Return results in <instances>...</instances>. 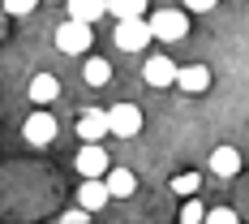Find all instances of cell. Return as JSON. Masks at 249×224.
I'll use <instances>...</instances> for the list:
<instances>
[{
	"instance_id": "30bf717a",
	"label": "cell",
	"mask_w": 249,
	"mask_h": 224,
	"mask_svg": "<svg viewBox=\"0 0 249 224\" xmlns=\"http://www.w3.org/2000/svg\"><path fill=\"white\" fill-rule=\"evenodd\" d=\"M103 203H107L103 181L99 177H82V185H77V207H82V211H99Z\"/></svg>"
},
{
	"instance_id": "277c9868",
	"label": "cell",
	"mask_w": 249,
	"mask_h": 224,
	"mask_svg": "<svg viewBox=\"0 0 249 224\" xmlns=\"http://www.w3.org/2000/svg\"><path fill=\"white\" fill-rule=\"evenodd\" d=\"M90 43H95V35H90L86 22H65L60 30H56V48L65 52V56H82Z\"/></svg>"
},
{
	"instance_id": "d6986e66",
	"label": "cell",
	"mask_w": 249,
	"mask_h": 224,
	"mask_svg": "<svg viewBox=\"0 0 249 224\" xmlns=\"http://www.w3.org/2000/svg\"><path fill=\"white\" fill-rule=\"evenodd\" d=\"M0 4H4V13H13V18H26V13L39 9V0H0Z\"/></svg>"
},
{
	"instance_id": "9a60e30c",
	"label": "cell",
	"mask_w": 249,
	"mask_h": 224,
	"mask_svg": "<svg viewBox=\"0 0 249 224\" xmlns=\"http://www.w3.org/2000/svg\"><path fill=\"white\" fill-rule=\"evenodd\" d=\"M82 78H86V86H107V78H112V65H107L103 56H90V61L82 65Z\"/></svg>"
},
{
	"instance_id": "ac0fdd59",
	"label": "cell",
	"mask_w": 249,
	"mask_h": 224,
	"mask_svg": "<svg viewBox=\"0 0 249 224\" xmlns=\"http://www.w3.org/2000/svg\"><path fill=\"white\" fill-rule=\"evenodd\" d=\"M202 224H241V220H236V211H232V207H215V211H206V216H202Z\"/></svg>"
},
{
	"instance_id": "52a82bcc",
	"label": "cell",
	"mask_w": 249,
	"mask_h": 224,
	"mask_svg": "<svg viewBox=\"0 0 249 224\" xmlns=\"http://www.w3.org/2000/svg\"><path fill=\"white\" fill-rule=\"evenodd\" d=\"M22 134H26L30 147H48L52 138H56V117H52V112H30Z\"/></svg>"
},
{
	"instance_id": "9c48e42d",
	"label": "cell",
	"mask_w": 249,
	"mask_h": 224,
	"mask_svg": "<svg viewBox=\"0 0 249 224\" xmlns=\"http://www.w3.org/2000/svg\"><path fill=\"white\" fill-rule=\"evenodd\" d=\"M77 173L82 177H103L107 173V151L99 143H82V151H77Z\"/></svg>"
},
{
	"instance_id": "3957f363",
	"label": "cell",
	"mask_w": 249,
	"mask_h": 224,
	"mask_svg": "<svg viewBox=\"0 0 249 224\" xmlns=\"http://www.w3.org/2000/svg\"><path fill=\"white\" fill-rule=\"evenodd\" d=\"M138 129H142V108H138V103H116V108H107V134L133 138Z\"/></svg>"
},
{
	"instance_id": "7a4b0ae2",
	"label": "cell",
	"mask_w": 249,
	"mask_h": 224,
	"mask_svg": "<svg viewBox=\"0 0 249 224\" xmlns=\"http://www.w3.org/2000/svg\"><path fill=\"white\" fill-rule=\"evenodd\" d=\"M112 43L121 52H142L150 43V26L146 18H133V22H116V30H112Z\"/></svg>"
},
{
	"instance_id": "8992f818",
	"label": "cell",
	"mask_w": 249,
	"mask_h": 224,
	"mask_svg": "<svg viewBox=\"0 0 249 224\" xmlns=\"http://www.w3.org/2000/svg\"><path fill=\"white\" fill-rule=\"evenodd\" d=\"M142 82L155 86V91L172 86V82H176V61H172V56H150L146 65H142Z\"/></svg>"
},
{
	"instance_id": "6da1fadb",
	"label": "cell",
	"mask_w": 249,
	"mask_h": 224,
	"mask_svg": "<svg viewBox=\"0 0 249 224\" xmlns=\"http://www.w3.org/2000/svg\"><path fill=\"white\" fill-rule=\"evenodd\" d=\"M150 39H159V43H180L185 35H189V13L185 9H159V13H150Z\"/></svg>"
},
{
	"instance_id": "7c38bea8",
	"label": "cell",
	"mask_w": 249,
	"mask_h": 224,
	"mask_svg": "<svg viewBox=\"0 0 249 224\" xmlns=\"http://www.w3.org/2000/svg\"><path fill=\"white\" fill-rule=\"evenodd\" d=\"M211 173L215 177H236L241 173V151L236 147H215L211 151Z\"/></svg>"
},
{
	"instance_id": "e0dca14e",
	"label": "cell",
	"mask_w": 249,
	"mask_h": 224,
	"mask_svg": "<svg viewBox=\"0 0 249 224\" xmlns=\"http://www.w3.org/2000/svg\"><path fill=\"white\" fill-rule=\"evenodd\" d=\"M172 190L180 194V199H194V194L202 190V177L198 173H176L172 177Z\"/></svg>"
},
{
	"instance_id": "ffe728a7",
	"label": "cell",
	"mask_w": 249,
	"mask_h": 224,
	"mask_svg": "<svg viewBox=\"0 0 249 224\" xmlns=\"http://www.w3.org/2000/svg\"><path fill=\"white\" fill-rule=\"evenodd\" d=\"M202 216H206V207H202L198 199H189L185 211H180V224H202Z\"/></svg>"
},
{
	"instance_id": "4fadbf2b",
	"label": "cell",
	"mask_w": 249,
	"mask_h": 224,
	"mask_svg": "<svg viewBox=\"0 0 249 224\" xmlns=\"http://www.w3.org/2000/svg\"><path fill=\"white\" fill-rule=\"evenodd\" d=\"M65 4H69V22H86V26H95L107 13L103 0H65Z\"/></svg>"
},
{
	"instance_id": "5b68a950",
	"label": "cell",
	"mask_w": 249,
	"mask_h": 224,
	"mask_svg": "<svg viewBox=\"0 0 249 224\" xmlns=\"http://www.w3.org/2000/svg\"><path fill=\"white\" fill-rule=\"evenodd\" d=\"M77 138H82V143L107 138V108H82V112H77Z\"/></svg>"
},
{
	"instance_id": "8fae6325",
	"label": "cell",
	"mask_w": 249,
	"mask_h": 224,
	"mask_svg": "<svg viewBox=\"0 0 249 224\" xmlns=\"http://www.w3.org/2000/svg\"><path fill=\"white\" fill-rule=\"evenodd\" d=\"M176 86L189 91V95H202L211 86V69L206 65H185V69H176Z\"/></svg>"
},
{
	"instance_id": "44dd1931",
	"label": "cell",
	"mask_w": 249,
	"mask_h": 224,
	"mask_svg": "<svg viewBox=\"0 0 249 224\" xmlns=\"http://www.w3.org/2000/svg\"><path fill=\"white\" fill-rule=\"evenodd\" d=\"M185 4V13H211V9H219V0H180Z\"/></svg>"
},
{
	"instance_id": "5bb4252c",
	"label": "cell",
	"mask_w": 249,
	"mask_h": 224,
	"mask_svg": "<svg viewBox=\"0 0 249 224\" xmlns=\"http://www.w3.org/2000/svg\"><path fill=\"white\" fill-rule=\"evenodd\" d=\"M56 95H60V82H56L52 74H35V78H30V100L39 103V108H48Z\"/></svg>"
},
{
	"instance_id": "2e32d148",
	"label": "cell",
	"mask_w": 249,
	"mask_h": 224,
	"mask_svg": "<svg viewBox=\"0 0 249 224\" xmlns=\"http://www.w3.org/2000/svg\"><path fill=\"white\" fill-rule=\"evenodd\" d=\"M107 4V13L116 18V22H133V18H142V9H146V0H103Z\"/></svg>"
},
{
	"instance_id": "7402d4cb",
	"label": "cell",
	"mask_w": 249,
	"mask_h": 224,
	"mask_svg": "<svg viewBox=\"0 0 249 224\" xmlns=\"http://www.w3.org/2000/svg\"><path fill=\"white\" fill-rule=\"evenodd\" d=\"M60 220H65V224H86V220H90V216H86V211H82V207H73V211H65V216H60Z\"/></svg>"
},
{
	"instance_id": "ba28073f",
	"label": "cell",
	"mask_w": 249,
	"mask_h": 224,
	"mask_svg": "<svg viewBox=\"0 0 249 224\" xmlns=\"http://www.w3.org/2000/svg\"><path fill=\"white\" fill-rule=\"evenodd\" d=\"M103 190H107V199H133L138 194V177L129 168H107L103 173Z\"/></svg>"
}]
</instances>
